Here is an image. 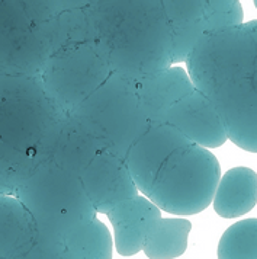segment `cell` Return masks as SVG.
Returning a JSON list of instances; mask_svg holds the SVG:
<instances>
[{"label":"cell","instance_id":"obj_1","mask_svg":"<svg viewBox=\"0 0 257 259\" xmlns=\"http://www.w3.org/2000/svg\"><path fill=\"white\" fill-rule=\"evenodd\" d=\"M90 19L94 44L112 71L140 80L173 64L160 0H94Z\"/></svg>","mask_w":257,"mask_h":259},{"label":"cell","instance_id":"obj_2","mask_svg":"<svg viewBox=\"0 0 257 259\" xmlns=\"http://www.w3.org/2000/svg\"><path fill=\"white\" fill-rule=\"evenodd\" d=\"M71 112L90 131L100 150L121 157L151 122L140 105L137 80L115 71Z\"/></svg>","mask_w":257,"mask_h":259},{"label":"cell","instance_id":"obj_3","mask_svg":"<svg viewBox=\"0 0 257 259\" xmlns=\"http://www.w3.org/2000/svg\"><path fill=\"white\" fill-rule=\"evenodd\" d=\"M221 178L210 149L189 143L170 154L152 182L148 198L164 212L193 215L207 210Z\"/></svg>","mask_w":257,"mask_h":259},{"label":"cell","instance_id":"obj_4","mask_svg":"<svg viewBox=\"0 0 257 259\" xmlns=\"http://www.w3.org/2000/svg\"><path fill=\"white\" fill-rule=\"evenodd\" d=\"M256 44L245 24L203 32L186 59L193 86L208 96L253 74Z\"/></svg>","mask_w":257,"mask_h":259},{"label":"cell","instance_id":"obj_5","mask_svg":"<svg viewBox=\"0 0 257 259\" xmlns=\"http://www.w3.org/2000/svg\"><path fill=\"white\" fill-rule=\"evenodd\" d=\"M186 136L166 121L150 122V125L129 146L124 160L140 194L148 197L152 182L166 159L176 149L189 144Z\"/></svg>","mask_w":257,"mask_h":259},{"label":"cell","instance_id":"obj_6","mask_svg":"<svg viewBox=\"0 0 257 259\" xmlns=\"http://www.w3.org/2000/svg\"><path fill=\"white\" fill-rule=\"evenodd\" d=\"M228 140L257 153V86L253 76L228 83L210 96Z\"/></svg>","mask_w":257,"mask_h":259},{"label":"cell","instance_id":"obj_7","mask_svg":"<svg viewBox=\"0 0 257 259\" xmlns=\"http://www.w3.org/2000/svg\"><path fill=\"white\" fill-rule=\"evenodd\" d=\"M96 212L106 214L118 202L140 194L124 157L100 150L80 174Z\"/></svg>","mask_w":257,"mask_h":259},{"label":"cell","instance_id":"obj_8","mask_svg":"<svg viewBox=\"0 0 257 259\" xmlns=\"http://www.w3.org/2000/svg\"><path fill=\"white\" fill-rule=\"evenodd\" d=\"M164 121L207 149H217L228 140L212 99L196 88L167 109Z\"/></svg>","mask_w":257,"mask_h":259},{"label":"cell","instance_id":"obj_9","mask_svg":"<svg viewBox=\"0 0 257 259\" xmlns=\"http://www.w3.org/2000/svg\"><path fill=\"white\" fill-rule=\"evenodd\" d=\"M162 210L148 197L140 194L118 202L106 212L115 235V247L121 256H134L142 250L148 229Z\"/></svg>","mask_w":257,"mask_h":259},{"label":"cell","instance_id":"obj_10","mask_svg":"<svg viewBox=\"0 0 257 259\" xmlns=\"http://www.w3.org/2000/svg\"><path fill=\"white\" fill-rule=\"evenodd\" d=\"M193 88L189 73L175 64L137 80L140 105L151 122L164 121L167 109Z\"/></svg>","mask_w":257,"mask_h":259},{"label":"cell","instance_id":"obj_11","mask_svg":"<svg viewBox=\"0 0 257 259\" xmlns=\"http://www.w3.org/2000/svg\"><path fill=\"white\" fill-rule=\"evenodd\" d=\"M172 34L173 64L185 63L207 31L205 9L202 0H160Z\"/></svg>","mask_w":257,"mask_h":259},{"label":"cell","instance_id":"obj_12","mask_svg":"<svg viewBox=\"0 0 257 259\" xmlns=\"http://www.w3.org/2000/svg\"><path fill=\"white\" fill-rule=\"evenodd\" d=\"M214 210L224 219L241 217L257 204V174L250 167H233L220 178L214 194Z\"/></svg>","mask_w":257,"mask_h":259},{"label":"cell","instance_id":"obj_13","mask_svg":"<svg viewBox=\"0 0 257 259\" xmlns=\"http://www.w3.org/2000/svg\"><path fill=\"white\" fill-rule=\"evenodd\" d=\"M192 223L183 217L162 215L148 229L142 250L150 259L179 258L185 253Z\"/></svg>","mask_w":257,"mask_h":259},{"label":"cell","instance_id":"obj_14","mask_svg":"<svg viewBox=\"0 0 257 259\" xmlns=\"http://www.w3.org/2000/svg\"><path fill=\"white\" fill-rule=\"evenodd\" d=\"M67 245L73 258H112V237L97 217L71 233Z\"/></svg>","mask_w":257,"mask_h":259},{"label":"cell","instance_id":"obj_15","mask_svg":"<svg viewBox=\"0 0 257 259\" xmlns=\"http://www.w3.org/2000/svg\"><path fill=\"white\" fill-rule=\"evenodd\" d=\"M220 259H257V219H244L230 226L220 239Z\"/></svg>","mask_w":257,"mask_h":259},{"label":"cell","instance_id":"obj_16","mask_svg":"<svg viewBox=\"0 0 257 259\" xmlns=\"http://www.w3.org/2000/svg\"><path fill=\"white\" fill-rule=\"evenodd\" d=\"M202 3L207 31L243 24L244 13L240 0H202Z\"/></svg>","mask_w":257,"mask_h":259},{"label":"cell","instance_id":"obj_17","mask_svg":"<svg viewBox=\"0 0 257 259\" xmlns=\"http://www.w3.org/2000/svg\"><path fill=\"white\" fill-rule=\"evenodd\" d=\"M245 26L248 28V31L251 32L253 39H254V44H256V56H254V66H253V80L256 83L257 86V19L254 21H250V22H245Z\"/></svg>","mask_w":257,"mask_h":259},{"label":"cell","instance_id":"obj_18","mask_svg":"<svg viewBox=\"0 0 257 259\" xmlns=\"http://www.w3.org/2000/svg\"><path fill=\"white\" fill-rule=\"evenodd\" d=\"M254 6H256V8H257V0H254Z\"/></svg>","mask_w":257,"mask_h":259}]
</instances>
